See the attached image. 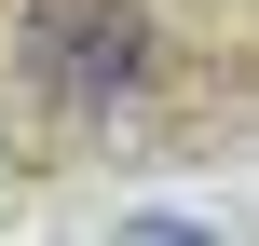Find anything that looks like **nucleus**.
<instances>
[{
    "instance_id": "obj_1",
    "label": "nucleus",
    "mask_w": 259,
    "mask_h": 246,
    "mask_svg": "<svg viewBox=\"0 0 259 246\" xmlns=\"http://www.w3.org/2000/svg\"><path fill=\"white\" fill-rule=\"evenodd\" d=\"M137 68H150L137 0H27V82H41V96L109 110V96H137Z\"/></svg>"
}]
</instances>
